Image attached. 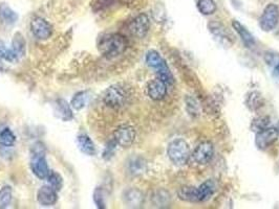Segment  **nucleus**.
Here are the masks:
<instances>
[{"label": "nucleus", "instance_id": "32", "mask_svg": "<svg viewBox=\"0 0 279 209\" xmlns=\"http://www.w3.org/2000/svg\"><path fill=\"white\" fill-rule=\"evenodd\" d=\"M94 202L98 208L104 209L106 208V203L104 200V193L101 187H97L94 191Z\"/></svg>", "mask_w": 279, "mask_h": 209}, {"label": "nucleus", "instance_id": "3", "mask_svg": "<svg viewBox=\"0 0 279 209\" xmlns=\"http://www.w3.org/2000/svg\"><path fill=\"white\" fill-rule=\"evenodd\" d=\"M128 91L122 85H113L105 91L103 101L108 107L119 109L125 106L128 101Z\"/></svg>", "mask_w": 279, "mask_h": 209}, {"label": "nucleus", "instance_id": "8", "mask_svg": "<svg viewBox=\"0 0 279 209\" xmlns=\"http://www.w3.org/2000/svg\"><path fill=\"white\" fill-rule=\"evenodd\" d=\"M150 29V21L146 14H140L130 23L128 30L137 38H144Z\"/></svg>", "mask_w": 279, "mask_h": 209}, {"label": "nucleus", "instance_id": "36", "mask_svg": "<svg viewBox=\"0 0 279 209\" xmlns=\"http://www.w3.org/2000/svg\"><path fill=\"white\" fill-rule=\"evenodd\" d=\"M276 129H277V131H278V133H279V124H278V127H277Z\"/></svg>", "mask_w": 279, "mask_h": 209}, {"label": "nucleus", "instance_id": "15", "mask_svg": "<svg viewBox=\"0 0 279 209\" xmlns=\"http://www.w3.org/2000/svg\"><path fill=\"white\" fill-rule=\"evenodd\" d=\"M77 143L79 149L82 153L92 156L96 154V146L92 142V140L87 136L86 134H81L77 138Z\"/></svg>", "mask_w": 279, "mask_h": 209}, {"label": "nucleus", "instance_id": "12", "mask_svg": "<svg viewBox=\"0 0 279 209\" xmlns=\"http://www.w3.org/2000/svg\"><path fill=\"white\" fill-rule=\"evenodd\" d=\"M57 190L50 186H42L37 192V200L43 206H52L57 202Z\"/></svg>", "mask_w": 279, "mask_h": 209}, {"label": "nucleus", "instance_id": "19", "mask_svg": "<svg viewBox=\"0 0 279 209\" xmlns=\"http://www.w3.org/2000/svg\"><path fill=\"white\" fill-rule=\"evenodd\" d=\"M125 201L130 207H139L143 203V195L137 189H130L125 193Z\"/></svg>", "mask_w": 279, "mask_h": 209}, {"label": "nucleus", "instance_id": "33", "mask_svg": "<svg viewBox=\"0 0 279 209\" xmlns=\"http://www.w3.org/2000/svg\"><path fill=\"white\" fill-rule=\"evenodd\" d=\"M116 145H117V142L114 140H112L111 142H109L106 147H105V150L103 152V158L106 159V160H108V159H111L115 153V150H116Z\"/></svg>", "mask_w": 279, "mask_h": 209}, {"label": "nucleus", "instance_id": "23", "mask_svg": "<svg viewBox=\"0 0 279 209\" xmlns=\"http://www.w3.org/2000/svg\"><path fill=\"white\" fill-rule=\"evenodd\" d=\"M265 61L269 65L273 66L272 77L279 84V55L268 54L265 56Z\"/></svg>", "mask_w": 279, "mask_h": 209}, {"label": "nucleus", "instance_id": "22", "mask_svg": "<svg viewBox=\"0 0 279 209\" xmlns=\"http://www.w3.org/2000/svg\"><path fill=\"white\" fill-rule=\"evenodd\" d=\"M88 100V94L86 91H80L71 100V107L75 110H81L85 107Z\"/></svg>", "mask_w": 279, "mask_h": 209}, {"label": "nucleus", "instance_id": "5", "mask_svg": "<svg viewBox=\"0 0 279 209\" xmlns=\"http://www.w3.org/2000/svg\"><path fill=\"white\" fill-rule=\"evenodd\" d=\"M279 22V8L270 4L263 10V13L259 19V27L263 32L273 31Z\"/></svg>", "mask_w": 279, "mask_h": 209}, {"label": "nucleus", "instance_id": "25", "mask_svg": "<svg viewBox=\"0 0 279 209\" xmlns=\"http://www.w3.org/2000/svg\"><path fill=\"white\" fill-rule=\"evenodd\" d=\"M0 58L8 61V62H15L18 59L16 54L13 52V49L8 48V46L3 41H0Z\"/></svg>", "mask_w": 279, "mask_h": 209}, {"label": "nucleus", "instance_id": "18", "mask_svg": "<svg viewBox=\"0 0 279 209\" xmlns=\"http://www.w3.org/2000/svg\"><path fill=\"white\" fill-rule=\"evenodd\" d=\"M0 19L8 24H13L17 21L18 15L7 5H0Z\"/></svg>", "mask_w": 279, "mask_h": 209}, {"label": "nucleus", "instance_id": "1", "mask_svg": "<svg viewBox=\"0 0 279 209\" xmlns=\"http://www.w3.org/2000/svg\"><path fill=\"white\" fill-rule=\"evenodd\" d=\"M127 48V40L120 34H113L103 38L99 44V51L108 59L122 55Z\"/></svg>", "mask_w": 279, "mask_h": 209}, {"label": "nucleus", "instance_id": "9", "mask_svg": "<svg viewBox=\"0 0 279 209\" xmlns=\"http://www.w3.org/2000/svg\"><path fill=\"white\" fill-rule=\"evenodd\" d=\"M214 153L213 144L210 141L201 142L192 153V159L199 164L208 163Z\"/></svg>", "mask_w": 279, "mask_h": 209}, {"label": "nucleus", "instance_id": "4", "mask_svg": "<svg viewBox=\"0 0 279 209\" xmlns=\"http://www.w3.org/2000/svg\"><path fill=\"white\" fill-rule=\"evenodd\" d=\"M31 168L35 176L41 180L46 179L48 174H50V169H48L43 152V146L40 143L34 146V155L31 161Z\"/></svg>", "mask_w": 279, "mask_h": 209}, {"label": "nucleus", "instance_id": "29", "mask_svg": "<svg viewBox=\"0 0 279 209\" xmlns=\"http://www.w3.org/2000/svg\"><path fill=\"white\" fill-rule=\"evenodd\" d=\"M12 202V188L11 186H4L0 189V208H7Z\"/></svg>", "mask_w": 279, "mask_h": 209}, {"label": "nucleus", "instance_id": "16", "mask_svg": "<svg viewBox=\"0 0 279 209\" xmlns=\"http://www.w3.org/2000/svg\"><path fill=\"white\" fill-rule=\"evenodd\" d=\"M198 188L200 192L201 202H203V201H207L208 199L211 198L213 193L215 192L216 186H215V183L212 180H207L203 184H201Z\"/></svg>", "mask_w": 279, "mask_h": 209}, {"label": "nucleus", "instance_id": "26", "mask_svg": "<svg viewBox=\"0 0 279 209\" xmlns=\"http://www.w3.org/2000/svg\"><path fill=\"white\" fill-rule=\"evenodd\" d=\"M209 29H210V32L215 37H217V38H222V39H225V40L230 39L228 32L226 31V29L222 26V24L217 23V22H212V23L209 24Z\"/></svg>", "mask_w": 279, "mask_h": 209}, {"label": "nucleus", "instance_id": "30", "mask_svg": "<svg viewBox=\"0 0 279 209\" xmlns=\"http://www.w3.org/2000/svg\"><path fill=\"white\" fill-rule=\"evenodd\" d=\"M268 127H270V118L266 116H259L255 118L252 121V125H251L252 131H255V132H258Z\"/></svg>", "mask_w": 279, "mask_h": 209}, {"label": "nucleus", "instance_id": "34", "mask_svg": "<svg viewBox=\"0 0 279 209\" xmlns=\"http://www.w3.org/2000/svg\"><path fill=\"white\" fill-rule=\"evenodd\" d=\"M253 104H255L254 105V108H258L260 107V95L256 92H252L251 95L249 96V100H248V106L252 109L253 107Z\"/></svg>", "mask_w": 279, "mask_h": 209}, {"label": "nucleus", "instance_id": "2", "mask_svg": "<svg viewBox=\"0 0 279 209\" xmlns=\"http://www.w3.org/2000/svg\"><path fill=\"white\" fill-rule=\"evenodd\" d=\"M167 154L172 163L179 166L184 165L185 163H187L190 156L189 145L184 139L181 138L174 139L169 143Z\"/></svg>", "mask_w": 279, "mask_h": 209}, {"label": "nucleus", "instance_id": "27", "mask_svg": "<svg viewBox=\"0 0 279 209\" xmlns=\"http://www.w3.org/2000/svg\"><path fill=\"white\" fill-rule=\"evenodd\" d=\"M13 52L17 57H21L24 55V49H26V41L23 40L20 34H16L13 40V46H12Z\"/></svg>", "mask_w": 279, "mask_h": 209}, {"label": "nucleus", "instance_id": "13", "mask_svg": "<svg viewBox=\"0 0 279 209\" xmlns=\"http://www.w3.org/2000/svg\"><path fill=\"white\" fill-rule=\"evenodd\" d=\"M232 27L235 30V32L238 34V36L240 37L241 41L244 42V44L248 47V48H252L253 46H255V38L254 36L244 27L242 24L236 20H234L232 22Z\"/></svg>", "mask_w": 279, "mask_h": 209}, {"label": "nucleus", "instance_id": "17", "mask_svg": "<svg viewBox=\"0 0 279 209\" xmlns=\"http://www.w3.org/2000/svg\"><path fill=\"white\" fill-rule=\"evenodd\" d=\"M146 63L149 67L157 70L160 69L164 64H166L165 60L161 57V55L155 51H149L146 55Z\"/></svg>", "mask_w": 279, "mask_h": 209}, {"label": "nucleus", "instance_id": "31", "mask_svg": "<svg viewBox=\"0 0 279 209\" xmlns=\"http://www.w3.org/2000/svg\"><path fill=\"white\" fill-rule=\"evenodd\" d=\"M47 181L48 183H50V185L56 189V190H60L62 187V184H63V181H62V178L60 177L59 174L55 173V171H52L50 170V174H48L47 176Z\"/></svg>", "mask_w": 279, "mask_h": 209}, {"label": "nucleus", "instance_id": "35", "mask_svg": "<svg viewBox=\"0 0 279 209\" xmlns=\"http://www.w3.org/2000/svg\"><path fill=\"white\" fill-rule=\"evenodd\" d=\"M4 70H5V66H4V64L2 62H0V72L4 71Z\"/></svg>", "mask_w": 279, "mask_h": 209}, {"label": "nucleus", "instance_id": "20", "mask_svg": "<svg viewBox=\"0 0 279 209\" xmlns=\"http://www.w3.org/2000/svg\"><path fill=\"white\" fill-rule=\"evenodd\" d=\"M56 106H57V113L60 118L63 119L64 121L70 120L72 118L71 109L64 100H58Z\"/></svg>", "mask_w": 279, "mask_h": 209}, {"label": "nucleus", "instance_id": "28", "mask_svg": "<svg viewBox=\"0 0 279 209\" xmlns=\"http://www.w3.org/2000/svg\"><path fill=\"white\" fill-rule=\"evenodd\" d=\"M16 137L10 129H5L0 132V144L5 146H12L15 143Z\"/></svg>", "mask_w": 279, "mask_h": 209}, {"label": "nucleus", "instance_id": "6", "mask_svg": "<svg viewBox=\"0 0 279 209\" xmlns=\"http://www.w3.org/2000/svg\"><path fill=\"white\" fill-rule=\"evenodd\" d=\"M279 137V133L276 128L268 127L256 132L255 144L259 150H265L270 147Z\"/></svg>", "mask_w": 279, "mask_h": 209}, {"label": "nucleus", "instance_id": "7", "mask_svg": "<svg viewBox=\"0 0 279 209\" xmlns=\"http://www.w3.org/2000/svg\"><path fill=\"white\" fill-rule=\"evenodd\" d=\"M114 139L118 145L129 147L136 139V131L131 126L122 125L115 131Z\"/></svg>", "mask_w": 279, "mask_h": 209}, {"label": "nucleus", "instance_id": "21", "mask_svg": "<svg viewBox=\"0 0 279 209\" xmlns=\"http://www.w3.org/2000/svg\"><path fill=\"white\" fill-rule=\"evenodd\" d=\"M198 9L203 15L208 16L215 13L217 7L214 0H199Z\"/></svg>", "mask_w": 279, "mask_h": 209}, {"label": "nucleus", "instance_id": "11", "mask_svg": "<svg viewBox=\"0 0 279 209\" xmlns=\"http://www.w3.org/2000/svg\"><path fill=\"white\" fill-rule=\"evenodd\" d=\"M147 94L153 101H162L167 95V85L159 78L152 80L147 85Z\"/></svg>", "mask_w": 279, "mask_h": 209}, {"label": "nucleus", "instance_id": "24", "mask_svg": "<svg viewBox=\"0 0 279 209\" xmlns=\"http://www.w3.org/2000/svg\"><path fill=\"white\" fill-rule=\"evenodd\" d=\"M156 72H157V78L161 79L167 86L172 85L174 83V78L167 64H164L160 69L156 70Z\"/></svg>", "mask_w": 279, "mask_h": 209}, {"label": "nucleus", "instance_id": "14", "mask_svg": "<svg viewBox=\"0 0 279 209\" xmlns=\"http://www.w3.org/2000/svg\"><path fill=\"white\" fill-rule=\"evenodd\" d=\"M177 195L181 201H185V202H191V203L201 202L198 187H192V186L181 187L177 191Z\"/></svg>", "mask_w": 279, "mask_h": 209}, {"label": "nucleus", "instance_id": "10", "mask_svg": "<svg viewBox=\"0 0 279 209\" xmlns=\"http://www.w3.org/2000/svg\"><path fill=\"white\" fill-rule=\"evenodd\" d=\"M33 35L39 40H46L53 34V28L50 23L41 17H36L31 22Z\"/></svg>", "mask_w": 279, "mask_h": 209}]
</instances>
